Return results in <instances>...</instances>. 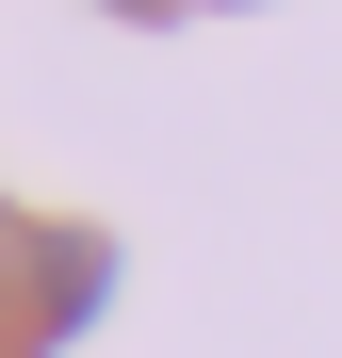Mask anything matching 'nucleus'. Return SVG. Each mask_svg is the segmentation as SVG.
I'll use <instances>...</instances> for the list:
<instances>
[{"instance_id": "obj_2", "label": "nucleus", "mask_w": 342, "mask_h": 358, "mask_svg": "<svg viewBox=\"0 0 342 358\" xmlns=\"http://www.w3.org/2000/svg\"><path fill=\"white\" fill-rule=\"evenodd\" d=\"M114 17H147V33H163V17H196V0H114Z\"/></svg>"}, {"instance_id": "obj_1", "label": "nucleus", "mask_w": 342, "mask_h": 358, "mask_svg": "<svg viewBox=\"0 0 342 358\" xmlns=\"http://www.w3.org/2000/svg\"><path fill=\"white\" fill-rule=\"evenodd\" d=\"M98 310H114V245H98V228H49V245H33V326L82 342Z\"/></svg>"}]
</instances>
